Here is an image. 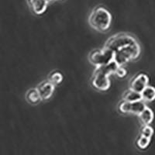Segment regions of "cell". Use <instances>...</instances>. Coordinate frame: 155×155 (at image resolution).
Masks as SVG:
<instances>
[{
  "mask_svg": "<svg viewBox=\"0 0 155 155\" xmlns=\"http://www.w3.org/2000/svg\"><path fill=\"white\" fill-rule=\"evenodd\" d=\"M88 23L94 30L106 32L111 26L112 15L106 8L99 6L91 12L88 17Z\"/></svg>",
  "mask_w": 155,
  "mask_h": 155,
  "instance_id": "6da1fadb",
  "label": "cell"
},
{
  "mask_svg": "<svg viewBox=\"0 0 155 155\" xmlns=\"http://www.w3.org/2000/svg\"><path fill=\"white\" fill-rule=\"evenodd\" d=\"M140 54V47L138 43L128 45L114 52L113 60L120 66L124 65L131 60H135Z\"/></svg>",
  "mask_w": 155,
  "mask_h": 155,
  "instance_id": "7a4b0ae2",
  "label": "cell"
},
{
  "mask_svg": "<svg viewBox=\"0 0 155 155\" xmlns=\"http://www.w3.org/2000/svg\"><path fill=\"white\" fill-rule=\"evenodd\" d=\"M137 41L130 35L128 34H117L116 36H113L111 38L108 40L106 43L105 48H109L113 52L116 51L117 50L120 49L122 48H124L128 45H132V44H137Z\"/></svg>",
  "mask_w": 155,
  "mask_h": 155,
  "instance_id": "3957f363",
  "label": "cell"
},
{
  "mask_svg": "<svg viewBox=\"0 0 155 155\" xmlns=\"http://www.w3.org/2000/svg\"><path fill=\"white\" fill-rule=\"evenodd\" d=\"M114 52L109 48H103L99 51H94L89 55V61L95 67L106 65L113 61Z\"/></svg>",
  "mask_w": 155,
  "mask_h": 155,
  "instance_id": "277c9868",
  "label": "cell"
},
{
  "mask_svg": "<svg viewBox=\"0 0 155 155\" xmlns=\"http://www.w3.org/2000/svg\"><path fill=\"white\" fill-rule=\"evenodd\" d=\"M109 74L104 72L99 67H96L92 80L93 87L99 91H106L110 87Z\"/></svg>",
  "mask_w": 155,
  "mask_h": 155,
  "instance_id": "5b68a950",
  "label": "cell"
},
{
  "mask_svg": "<svg viewBox=\"0 0 155 155\" xmlns=\"http://www.w3.org/2000/svg\"><path fill=\"white\" fill-rule=\"evenodd\" d=\"M147 107L143 100L137 101V102H127L124 100L119 106V109L122 113H133L139 115L141 112Z\"/></svg>",
  "mask_w": 155,
  "mask_h": 155,
  "instance_id": "8992f818",
  "label": "cell"
},
{
  "mask_svg": "<svg viewBox=\"0 0 155 155\" xmlns=\"http://www.w3.org/2000/svg\"><path fill=\"white\" fill-rule=\"evenodd\" d=\"M148 82H149V78L146 74H139L131 81L130 89L141 93L142 91L148 85Z\"/></svg>",
  "mask_w": 155,
  "mask_h": 155,
  "instance_id": "52a82bcc",
  "label": "cell"
},
{
  "mask_svg": "<svg viewBox=\"0 0 155 155\" xmlns=\"http://www.w3.org/2000/svg\"><path fill=\"white\" fill-rule=\"evenodd\" d=\"M55 85L51 81H44L42 84L37 87L39 94L41 95V100H47L49 99L54 93Z\"/></svg>",
  "mask_w": 155,
  "mask_h": 155,
  "instance_id": "ba28073f",
  "label": "cell"
},
{
  "mask_svg": "<svg viewBox=\"0 0 155 155\" xmlns=\"http://www.w3.org/2000/svg\"><path fill=\"white\" fill-rule=\"evenodd\" d=\"M32 12L37 15L43 14L46 11L48 2L46 0H27Z\"/></svg>",
  "mask_w": 155,
  "mask_h": 155,
  "instance_id": "9c48e42d",
  "label": "cell"
},
{
  "mask_svg": "<svg viewBox=\"0 0 155 155\" xmlns=\"http://www.w3.org/2000/svg\"><path fill=\"white\" fill-rule=\"evenodd\" d=\"M140 121L144 125H150L153 120V113L150 108L146 107L143 111L141 112L140 114L138 115Z\"/></svg>",
  "mask_w": 155,
  "mask_h": 155,
  "instance_id": "30bf717a",
  "label": "cell"
},
{
  "mask_svg": "<svg viewBox=\"0 0 155 155\" xmlns=\"http://www.w3.org/2000/svg\"><path fill=\"white\" fill-rule=\"evenodd\" d=\"M142 100L144 102H152L155 99V88L152 86H147L141 92Z\"/></svg>",
  "mask_w": 155,
  "mask_h": 155,
  "instance_id": "8fae6325",
  "label": "cell"
},
{
  "mask_svg": "<svg viewBox=\"0 0 155 155\" xmlns=\"http://www.w3.org/2000/svg\"><path fill=\"white\" fill-rule=\"evenodd\" d=\"M26 99L31 104H36L41 100V95L39 94L37 88L29 90L26 95Z\"/></svg>",
  "mask_w": 155,
  "mask_h": 155,
  "instance_id": "7c38bea8",
  "label": "cell"
},
{
  "mask_svg": "<svg viewBox=\"0 0 155 155\" xmlns=\"http://www.w3.org/2000/svg\"><path fill=\"white\" fill-rule=\"evenodd\" d=\"M124 100L127 102H137V101L142 100V95L140 92L130 89V91H128L124 95Z\"/></svg>",
  "mask_w": 155,
  "mask_h": 155,
  "instance_id": "4fadbf2b",
  "label": "cell"
},
{
  "mask_svg": "<svg viewBox=\"0 0 155 155\" xmlns=\"http://www.w3.org/2000/svg\"><path fill=\"white\" fill-rule=\"evenodd\" d=\"M49 81L51 83H53L54 85H58V84L61 83V81H63V75H62L61 73L58 72V71H54L50 76Z\"/></svg>",
  "mask_w": 155,
  "mask_h": 155,
  "instance_id": "5bb4252c",
  "label": "cell"
},
{
  "mask_svg": "<svg viewBox=\"0 0 155 155\" xmlns=\"http://www.w3.org/2000/svg\"><path fill=\"white\" fill-rule=\"evenodd\" d=\"M150 139L151 138L147 137L144 136H141L139 137V139L137 141V144L138 147H140V149H146L148 147V145L150 144Z\"/></svg>",
  "mask_w": 155,
  "mask_h": 155,
  "instance_id": "9a60e30c",
  "label": "cell"
},
{
  "mask_svg": "<svg viewBox=\"0 0 155 155\" xmlns=\"http://www.w3.org/2000/svg\"><path fill=\"white\" fill-rule=\"evenodd\" d=\"M153 134V129L150 125H144L141 130V136H144L147 137L151 138Z\"/></svg>",
  "mask_w": 155,
  "mask_h": 155,
  "instance_id": "2e32d148",
  "label": "cell"
},
{
  "mask_svg": "<svg viewBox=\"0 0 155 155\" xmlns=\"http://www.w3.org/2000/svg\"><path fill=\"white\" fill-rule=\"evenodd\" d=\"M115 74L118 76L119 78H124L127 75V70L124 68L121 67V66H119V68H117Z\"/></svg>",
  "mask_w": 155,
  "mask_h": 155,
  "instance_id": "e0dca14e",
  "label": "cell"
},
{
  "mask_svg": "<svg viewBox=\"0 0 155 155\" xmlns=\"http://www.w3.org/2000/svg\"><path fill=\"white\" fill-rule=\"evenodd\" d=\"M47 2H48V3H49V2H53V1H54V0H46Z\"/></svg>",
  "mask_w": 155,
  "mask_h": 155,
  "instance_id": "ac0fdd59",
  "label": "cell"
}]
</instances>
